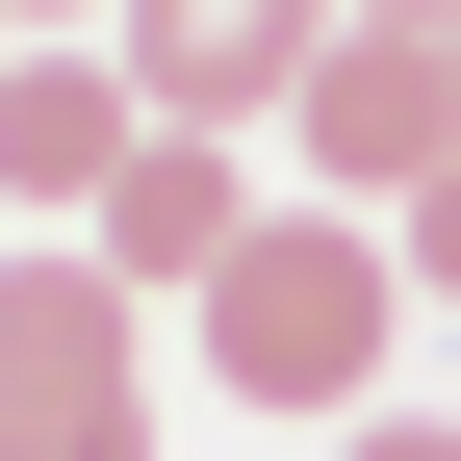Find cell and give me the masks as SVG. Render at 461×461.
I'll return each instance as SVG.
<instances>
[{
  "mask_svg": "<svg viewBox=\"0 0 461 461\" xmlns=\"http://www.w3.org/2000/svg\"><path fill=\"white\" fill-rule=\"evenodd\" d=\"M0 461H154V308L77 230L0 257Z\"/></svg>",
  "mask_w": 461,
  "mask_h": 461,
  "instance_id": "cell-2",
  "label": "cell"
},
{
  "mask_svg": "<svg viewBox=\"0 0 461 461\" xmlns=\"http://www.w3.org/2000/svg\"><path fill=\"white\" fill-rule=\"evenodd\" d=\"M359 26H461V0H359Z\"/></svg>",
  "mask_w": 461,
  "mask_h": 461,
  "instance_id": "cell-10",
  "label": "cell"
},
{
  "mask_svg": "<svg viewBox=\"0 0 461 461\" xmlns=\"http://www.w3.org/2000/svg\"><path fill=\"white\" fill-rule=\"evenodd\" d=\"M384 333H411V257H384L359 205H257L230 282H205V384L230 411H308V436L384 411Z\"/></svg>",
  "mask_w": 461,
  "mask_h": 461,
  "instance_id": "cell-1",
  "label": "cell"
},
{
  "mask_svg": "<svg viewBox=\"0 0 461 461\" xmlns=\"http://www.w3.org/2000/svg\"><path fill=\"white\" fill-rule=\"evenodd\" d=\"M436 77H461V26H436Z\"/></svg>",
  "mask_w": 461,
  "mask_h": 461,
  "instance_id": "cell-11",
  "label": "cell"
},
{
  "mask_svg": "<svg viewBox=\"0 0 461 461\" xmlns=\"http://www.w3.org/2000/svg\"><path fill=\"white\" fill-rule=\"evenodd\" d=\"M333 0H103V51H129L154 129H282V77H308Z\"/></svg>",
  "mask_w": 461,
  "mask_h": 461,
  "instance_id": "cell-5",
  "label": "cell"
},
{
  "mask_svg": "<svg viewBox=\"0 0 461 461\" xmlns=\"http://www.w3.org/2000/svg\"><path fill=\"white\" fill-rule=\"evenodd\" d=\"M0 51H26V26H0Z\"/></svg>",
  "mask_w": 461,
  "mask_h": 461,
  "instance_id": "cell-12",
  "label": "cell"
},
{
  "mask_svg": "<svg viewBox=\"0 0 461 461\" xmlns=\"http://www.w3.org/2000/svg\"><path fill=\"white\" fill-rule=\"evenodd\" d=\"M154 154V103H129V51H0V205L26 230H77L103 180Z\"/></svg>",
  "mask_w": 461,
  "mask_h": 461,
  "instance_id": "cell-6",
  "label": "cell"
},
{
  "mask_svg": "<svg viewBox=\"0 0 461 461\" xmlns=\"http://www.w3.org/2000/svg\"><path fill=\"white\" fill-rule=\"evenodd\" d=\"M282 154H308V205H411L436 154H461V77H436V26H359V0H333L308 26V77H282Z\"/></svg>",
  "mask_w": 461,
  "mask_h": 461,
  "instance_id": "cell-3",
  "label": "cell"
},
{
  "mask_svg": "<svg viewBox=\"0 0 461 461\" xmlns=\"http://www.w3.org/2000/svg\"><path fill=\"white\" fill-rule=\"evenodd\" d=\"M384 257H411V308H461V154H436L411 205H384Z\"/></svg>",
  "mask_w": 461,
  "mask_h": 461,
  "instance_id": "cell-7",
  "label": "cell"
},
{
  "mask_svg": "<svg viewBox=\"0 0 461 461\" xmlns=\"http://www.w3.org/2000/svg\"><path fill=\"white\" fill-rule=\"evenodd\" d=\"M230 230H257V129H154L129 180L77 205V257L129 282V308H205V282H230Z\"/></svg>",
  "mask_w": 461,
  "mask_h": 461,
  "instance_id": "cell-4",
  "label": "cell"
},
{
  "mask_svg": "<svg viewBox=\"0 0 461 461\" xmlns=\"http://www.w3.org/2000/svg\"><path fill=\"white\" fill-rule=\"evenodd\" d=\"M0 26H103V0H0Z\"/></svg>",
  "mask_w": 461,
  "mask_h": 461,
  "instance_id": "cell-9",
  "label": "cell"
},
{
  "mask_svg": "<svg viewBox=\"0 0 461 461\" xmlns=\"http://www.w3.org/2000/svg\"><path fill=\"white\" fill-rule=\"evenodd\" d=\"M333 461H461V411H359V436H333Z\"/></svg>",
  "mask_w": 461,
  "mask_h": 461,
  "instance_id": "cell-8",
  "label": "cell"
}]
</instances>
